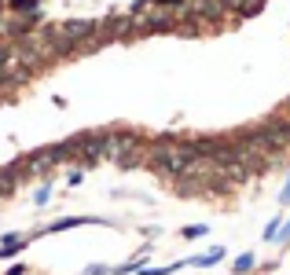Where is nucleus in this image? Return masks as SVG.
<instances>
[{
	"label": "nucleus",
	"mask_w": 290,
	"mask_h": 275,
	"mask_svg": "<svg viewBox=\"0 0 290 275\" xmlns=\"http://www.w3.org/2000/svg\"><path fill=\"white\" fill-rule=\"evenodd\" d=\"M283 202H290V183H286V191H283Z\"/></svg>",
	"instance_id": "1"
}]
</instances>
